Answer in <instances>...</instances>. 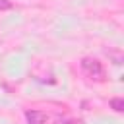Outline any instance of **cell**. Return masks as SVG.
Instances as JSON below:
<instances>
[{
    "label": "cell",
    "instance_id": "cell-2",
    "mask_svg": "<svg viewBox=\"0 0 124 124\" xmlns=\"http://www.w3.org/2000/svg\"><path fill=\"white\" fill-rule=\"evenodd\" d=\"M25 120H27V124H46L48 122L46 114L41 112V110H27L25 112Z\"/></svg>",
    "mask_w": 124,
    "mask_h": 124
},
{
    "label": "cell",
    "instance_id": "cell-3",
    "mask_svg": "<svg viewBox=\"0 0 124 124\" xmlns=\"http://www.w3.org/2000/svg\"><path fill=\"white\" fill-rule=\"evenodd\" d=\"M110 107H112V110H116V112H122L124 110V101L122 99H110Z\"/></svg>",
    "mask_w": 124,
    "mask_h": 124
},
{
    "label": "cell",
    "instance_id": "cell-1",
    "mask_svg": "<svg viewBox=\"0 0 124 124\" xmlns=\"http://www.w3.org/2000/svg\"><path fill=\"white\" fill-rule=\"evenodd\" d=\"M81 70L89 79H95V81H103L105 79V68L95 58H83L81 60Z\"/></svg>",
    "mask_w": 124,
    "mask_h": 124
},
{
    "label": "cell",
    "instance_id": "cell-4",
    "mask_svg": "<svg viewBox=\"0 0 124 124\" xmlns=\"http://www.w3.org/2000/svg\"><path fill=\"white\" fill-rule=\"evenodd\" d=\"M12 8V2L10 0H0V12L2 10H10Z\"/></svg>",
    "mask_w": 124,
    "mask_h": 124
},
{
    "label": "cell",
    "instance_id": "cell-5",
    "mask_svg": "<svg viewBox=\"0 0 124 124\" xmlns=\"http://www.w3.org/2000/svg\"><path fill=\"white\" fill-rule=\"evenodd\" d=\"M56 124H72V120H58Z\"/></svg>",
    "mask_w": 124,
    "mask_h": 124
}]
</instances>
